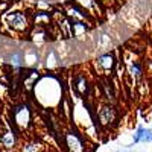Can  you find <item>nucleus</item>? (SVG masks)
Here are the masks:
<instances>
[{"label": "nucleus", "mask_w": 152, "mask_h": 152, "mask_svg": "<svg viewBox=\"0 0 152 152\" xmlns=\"http://www.w3.org/2000/svg\"><path fill=\"white\" fill-rule=\"evenodd\" d=\"M5 18H6V23L15 31H24L29 26V20H28L26 14H23V12H20V11L8 12Z\"/></svg>", "instance_id": "2"}, {"label": "nucleus", "mask_w": 152, "mask_h": 152, "mask_svg": "<svg viewBox=\"0 0 152 152\" xmlns=\"http://www.w3.org/2000/svg\"><path fill=\"white\" fill-rule=\"evenodd\" d=\"M104 88H105V91H107V97L108 99H114V88H113V85H111V82H105V85H104Z\"/></svg>", "instance_id": "9"}, {"label": "nucleus", "mask_w": 152, "mask_h": 152, "mask_svg": "<svg viewBox=\"0 0 152 152\" xmlns=\"http://www.w3.org/2000/svg\"><path fill=\"white\" fill-rule=\"evenodd\" d=\"M32 122V111L28 104L17 105L11 113V123L17 129H26Z\"/></svg>", "instance_id": "1"}, {"label": "nucleus", "mask_w": 152, "mask_h": 152, "mask_svg": "<svg viewBox=\"0 0 152 152\" xmlns=\"http://www.w3.org/2000/svg\"><path fill=\"white\" fill-rule=\"evenodd\" d=\"M129 70H131V73L132 75H135V76H140V73H142V67L137 64V62H134V64H131L129 66Z\"/></svg>", "instance_id": "10"}, {"label": "nucleus", "mask_w": 152, "mask_h": 152, "mask_svg": "<svg viewBox=\"0 0 152 152\" xmlns=\"http://www.w3.org/2000/svg\"><path fill=\"white\" fill-rule=\"evenodd\" d=\"M11 59H12V64H14L15 67H20L21 66V55L20 53H14Z\"/></svg>", "instance_id": "11"}, {"label": "nucleus", "mask_w": 152, "mask_h": 152, "mask_svg": "<svg viewBox=\"0 0 152 152\" xmlns=\"http://www.w3.org/2000/svg\"><path fill=\"white\" fill-rule=\"evenodd\" d=\"M0 143H2L5 148H14V145H15V134L12 132V123H11V128H8L6 131L2 132Z\"/></svg>", "instance_id": "6"}, {"label": "nucleus", "mask_w": 152, "mask_h": 152, "mask_svg": "<svg viewBox=\"0 0 152 152\" xmlns=\"http://www.w3.org/2000/svg\"><path fill=\"white\" fill-rule=\"evenodd\" d=\"M75 90L78 91L81 96H87L88 94V91H90V85H88V81L84 78V76H78V78H76Z\"/></svg>", "instance_id": "8"}, {"label": "nucleus", "mask_w": 152, "mask_h": 152, "mask_svg": "<svg viewBox=\"0 0 152 152\" xmlns=\"http://www.w3.org/2000/svg\"><path fill=\"white\" fill-rule=\"evenodd\" d=\"M64 140H66V146L70 152H85V143L82 140V137L78 132H66L64 135Z\"/></svg>", "instance_id": "3"}, {"label": "nucleus", "mask_w": 152, "mask_h": 152, "mask_svg": "<svg viewBox=\"0 0 152 152\" xmlns=\"http://www.w3.org/2000/svg\"><path fill=\"white\" fill-rule=\"evenodd\" d=\"M134 143H152V129L138 126L134 134Z\"/></svg>", "instance_id": "5"}, {"label": "nucleus", "mask_w": 152, "mask_h": 152, "mask_svg": "<svg viewBox=\"0 0 152 152\" xmlns=\"http://www.w3.org/2000/svg\"><path fill=\"white\" fill-rule=\"evenodd\" d=\"M114 64H116V61H114V56L111 53H105L100 58H97V66L100 69H104L105 72H110L114 67Z\"/></svg>", "instance_id": "7"}, {"label": "nucleus", "mask_w": 152, "mask_h": 152, "mask_svg": "<svg viewBox=\"0 0 152 152\" xmlns=\"http://www.w3.org/2000/svg\"><path fill=\"white\" fill-rule=\"evenodd\" d=\"M100 2H102V3H110L111 0H100Z\"/></svg>", "instance_id": "12"}, {"label": "nucleus", "mask_w": 152, "mask_h": 152, "mask_svg": "<svg viewBox=\"0 0 152 152\" xmlns=\"http://www.w3.org/2000/svg\"><path fill=\"white\" fill-rule=\"evenodd\" d=\"M97 119H99V123L102 126H110L114 120H116V110H114V107L110 105V104L102 105L99 113H97Z\"/></svg>", "instance_id": "4"}]
</instances>
